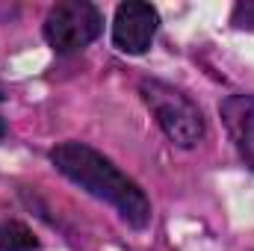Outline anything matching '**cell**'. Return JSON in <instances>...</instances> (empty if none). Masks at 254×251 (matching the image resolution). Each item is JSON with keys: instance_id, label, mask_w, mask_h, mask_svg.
Listing matches in <instances>:
<instances>
[{"instance_id": "1", "label": "cell", "mask_w": 254, "mask_h": 251, "mask_svg": "<svg viewBox=\"0 0 254 251\" xmlns=\"http://www.w3.org/2000/svg\"><path fill=\"white\" fill-rule=\"evenodd\" d=\"M51 163L71 184L86 189L92 198L110 204L133 231H145L151 225V201L145 189L130 175H125L110 157H104L98 148L68 139L51 151Z\"/></svg>"}, {"instance_id": "2", "label": "cell", "mask_w": 254, "mask_h": 251, "mask_svg": "<svg viewBox=\"0 0 254 251\" xmlns=\"http://www.w3.org/2000/svg\"><path fill=\"white\" fill-rule=\"evenodd\" d=\"M139 95L172 145L195 148L207 136L204 113L198 110V104L187 92H181L172 83H163L157 77H145V80H139Z\"/></svg>"}, {"instance_id": "3", "label": "cell", "mask_w": 254, "mask_h": 251, "mask_svg": "<svg viewBox=\"0 0 254 251\" xmlns=\"http://www.w3.org/2000/svg\"><path fill=\"white\" fill-rule=\"evenodd\" d=\"M104 33V12L89 0H60L48 9L42 36L57 54H77Z\"/></svg>"}, {"instance_id": "4", "label": "cell", "mask_w": 254, "mask_h": 251, "mask_svg": "<svg viewBox=\"0 0 254 251\" xmlns=\"http://www.w3.org/2000/svg\"><path fill=\"white\" fill-rule=\"evenodd\" d=\"M160 30V12L151 3L142 0H127L119 3L116 18H113V45L127 57H142Z\"/></svg>"}, {"instance_id": "5", "label": "cell", "mask_w": 254, "mask_h": 251, "mask_svg": "<svg viewBox=\"0 0 254 251\" xmlns=\"http://www.w3.org/2000/svg\"><path fill=\"white\" fill-rule=\"evenodd\" d=\"M219 116L228 127V136L240 160L254 172V95L234 92L219 104Z\"/></svg>"}, {"instance_id": "6", "label": "cell", "mask_w": 254, "mask_h": 251, "mask_svg": "<svg viewBox=\"0 0 254 251\" xmlns=\"http://www.w3.org/2000/svg\"><path fill=\"white\" fill-rule=\"evenodd\" d=\"M0 251H39V237L18 219L0 222Z\"/></svg>"}, {"instance_id": "7", "label": "cell", "mask_w": 254, "mask_h": 251, "mask_svg": "<svg viewBox=\"0 0 254 251\" xmlns=\"http://www.w3.org/2000/svg\"><path fill=\"white\" fill-rule=\"evenodd\" d=\"M231 21H234L240 30H254V0L237 3L234 12H231Z\"/></svg>"}, {"instance_id": "8", "label": "cell", "mask_w": 254, "mask_h": 251, "mask_svg": "<svg viewBox=\"0 0 254 251\" xmlns=\"http://www.w3.org/2000/svg\"><path fill=\"white\" fill-rule=\"evenodd\" d=\"M3 136H6V122L0 119V139H3Z\"/></svg>"}]
</instances>
